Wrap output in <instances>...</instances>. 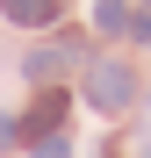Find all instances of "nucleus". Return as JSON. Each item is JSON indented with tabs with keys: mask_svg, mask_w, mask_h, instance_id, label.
<instances>
[{
	"mask_svg": "<svg viewBox=\"0 0 151 158\" xmlns=\"http://www.w3.org/2000/svg\"><path fill=\"white\" fill-rule=\"evenodd\" d=\"M130 101H137V72L130 65H86V108H101V115H122V108H130Z\"/></svg>",
	"mask_w": 151,
	"mask_h": 158,
	"instance_id": "obj_1",
	"label": "nucleus"
},
{
	"mask_svg": "<svg viewBox=\"0 0 151 158\" xmlns=\"http://www.w3.org/2000/svg\"><path fill=\"white\" fill-rule=\"evenodd\" d=\"M130 36H137V43H151V7H137V15H130Z\"/></svg>",
	"mask_w": 151,
	"mask_h": 158,
	"instance_id": "obj_8",
	"label": "nucleus"
},
{
	"mask_svg": "<svg viewBox=\"0 0 151 158\" xmlns=\"http://www.w3.org/2000/svg\"><path fill=\"white\" fill-rule=\"evenodd\" d=\"M65 108H72V101H65L58 86H43V101H36V108H29V129H36V137H50V129L65 122Z\"/></svg>",
	"mask_w": 151,
	"mask_h": 158,
	"instance_id": "obj_4",
	"label": "nucleus"
},
{
	"mask_svg": "<svg viewBox=\"0 0 151 158\" xmlns=\"http://www.w3.org/2000/svg\"><path fill=\"white\" fill-rule=\"evenodd\" d=\"M29 158H72V144H65V137H36V144H29Z\"/></svg>",
	"mask_w": 151,
	"mask_h": 158,
	"instance_id": "obj_6",
	"label": "nucleus"
},
{
	"mask_svg": "<svg viewBox=\"0 0 151 158\" xmlns=\"http://www.w3.org/2000/svg\"><path fill=\"white\" fill-rule=\"evenodd\" d=\"M0 15H7L15 29H50V22H58V0H0Z\"/></svg>",
	"mask_w": 151,
	"mask_h": 158,
	"instance_id": "obj_3",
	"label": "nucleus"
},
{
	"mask_svg": "<svg viewBox=\"0 0 151 158\" xmlns=\"http://www.w3.org/2000/svg\"><path fill=\"white\" fill-rule=\"evenodd\" d=\"M72 65H86V43H79V36H58V43L29 50V65H22V72H29L36 86H50V79H58V72H72Z\"/></svg>",
	"mask_w": 151,
	"mask_h": 158,
	"instance_id": "obj_2",
	"label": "nucleus"
},
{
	"mask_svg": "<svg viewBox=\"0 0 151 158\" xmlns=\"http://www.w3.org/2000/svg\"><path fill=\"white\" fill-rule=\"evenodd\" d=\"M0 151H22V122L15 115H0Z\"/></svg>",
	"mask_w": 151,
	"mask_h": 158,
	"instance_id": "obj_7",
	"label": "nucleus"
},
{
	"mask_svg": "<svg viewBox=\"0 0 151 158\" xmlns=\"http://www.w3.org/2000/svg\"><path fill=\"white\" fill-rule=\"evenodd\" d=\"M130 15L137 7H122V0H94V29L101 36H130Z\"/></svg>",
	"mask_w": 151,
	"mask_h": 158,
	"instance_id": "obj_5",
	"label": "nucleus"
},
{
	"mask_svg": "<svg viewBox=\"0 0 151 158\" xmlns=\"http://www.w3.org/2000/svg\"><path fill=\"white\" fill-rule=\"evenodd\" d=\"M144 158H151V144H144Z\"/></svg>",
	"mask_w": 151,
	"mask_h": 158,
	"instance_id": "obj_9",
	"label": "nucleus"
}]
</instances>
